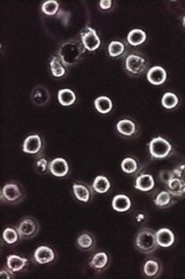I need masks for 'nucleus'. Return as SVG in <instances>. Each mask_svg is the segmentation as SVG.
Returning a JSON list of instances; mask_svg holds the SVG:
<instances>
[{"instance_id":"1a4fd4ad","label":"nucleus","mask_w":185,"mask_h":279,"mask_svg":"<svg viewBox=\"0 0 185 279\" xmlns=\"http://www.w3.org/2000/svg\"><path fill=\"white\" fill-rule=\"evenodd\" d=\"M56 258L55 251L49 246H40L34 250L32 260L38 264H49L52 263Z\"/></svg>"},{"instance_id":"bb28decb","label":"nucleus","mask_w":185,"mask_h":279,"mask_svg":"<svg viewBox=\"0 0 185 279\" xmlns=\"http://www.w3.org/2000/svg\"><path fill=\"white\" fill-rule=\"evenodd\" d=\"M121 170L125 174L135 175L139 171V165L133 157H127L121 162Z\"/></svg>"},{"instance_id":"f03ea898","label":"nucleus","mask_w":185,"mask_h":279,"mask_svg":"<svg viewBox=\"0 0 185 279\" xmlns=\"http://www.w3.org/2000/svg\"><path fill=\"white\" fill-rule=\"evenodd\" d=\"M148 58L141 52L138 51L130 53L124 59V69L130 76H141L148 70Z\"/></svg>"},{"instance_id":"c9c22d12","label":"nucleus","mask_w":185,"mask_h":279,"mask_svg":"<svg viewBox=\"0 0 185 279\" xmlns=\"http://www.w3.org/2000/svg\"><path fill=\"white\" fill-rule=\"evenodd\" d=\"M0 277L7 278V279L14 278V273L12 272L11 270H9L8 268H5V269H2L1 272H0Z\"/></svg>"},{"instance_id":"f8f14e48","label":"nucleus","mask_w":185,"mask_h":279,"mask_svg":"<svg viewBox=\"0 0 185 279\" xmlns=\"http://www.w3.org/2000/svg\"><path fill=\"white\" fill-rule=\"evenodd\" d=\"M168 191L171 196L183 197L185 196V180L178 175L170 174V178L166 181Z\"/></svg>"},{"instance_id":"c85d7f7f","label":"nucleus","mask_w":185,"mask_h":279,"mask_svg":"<svg viewBox=\"0 0 185 279\" xmlns=\"http://www.w3.org/2000/svg\"><path fill=\"white\" fill-rule=\"evenodd\" d=\"M171 197H172L171 193L168 190L160 191L159 195L157 196V198L154 199V204L159 209L169 208V206L172 203V198Z\"/></svg>"},{"instance_id":"aec40b11","label":"nucleus","mask_w":185,"mask_h":279,"mask_svg":"<svg viewBox=\"0 0 185 279\" xmlns=\"http://www.w3.org/2000/svg\"><path fill=\"white\" fill-rule=\"evenodd\" d=\"M27 264H28V260L26 258L17 256V254H10V256L7 258V268L13 273L23 271L26 268Z\"/></svg>"},{"instance_id":"4be33fe9","label":"nucleus","mask_w":185,"mask_h":279,"mask_svg":"<svg viewBox=\"0 0 185 279\" xmlns=\"http://www.w3.org/2000/svg\"><path fill=\"white\" fill-rule=\"evenodd\" d=\"M76 245L82 251H90L95 246L93 235L89 232H82L76 240Z\"/></svg>"},{"instance_id":"393cba45","label":"nucleus","mask_w":185,"mask_h":279,"mask_svg":"<svg viewBox=\"0 0 185 279\" xmlns=\"http://www.w3.org/2000/svg\"><path fill=\"white\" fill-rule=\"evenodd\" d=\"M94 107L100 114H108L112 110V101L106 96H100L94 100Z\"/></svg>"},{"instance_id":"cd10ccee","label":"nucleus","mask_w":185,"mask_h":279,"mask_svg":"<svg viewBox=\"0 0 185 279\" xmlns=\"http://www.w3.org/2000/svg\"><path fill=\"white\" fill-rule=\"evenodd\" d=\"M144 274L147 277H155L159 274L160 272V264L157 260H148L144 264Z\"/></svg>"},{"instance_id":"b1692460","label":"nucleus","mask_w":185,"mask_h":279,"mask_svg":"<svg viewBox=\"0 0 185 279\" xmlns=\"http://www.w3.org/2000/svg\"><path fill=\"white\" fill-rule=\"evenodd\" d=\"M58 101L62 106H71L76 102V94L70 88H62L58 92Z\"/></svg>"},{"instance_id":"e433bc0d","label":"nucleus","mask_w":185,"mask_h":279,"mask_svg":"<svg viewBox=\"0 0 185 279\" xmlns=\"http://www.w3.org/2000/svg\"><path fill=\"white\" fill-rule=\"evenodd\" d=\"M182 23H183V26L185 27V15L183 16V20H182Z\"/></svg>"},{"instance_id":"72a5a7b5","label":"nucleus","mask_w":185,"mask_h":279,"mask_svg":"<svg viewBox=\"0 0 185 279\" xmlns=\"http://www.w3.org/2000/svg\"><path fill=\"white\" fill-rule=\"evenodd\" d=\"M50 161L45 157H38L34 162V170L39 174H46L50 171Z\"/></svg>"},{"instance_id":"dca6fc26","label":"nucleus","mask_w":185,"mask_h":279,"mask_svg":"<svg viewBox=\"0 0 185 279\" xmlns=\"http://www.w3.org/2000/svg\"><path fill=\"white\" fill-rule=\"evenodd\" d=\"M157 241L159 246L163 248H168L175 244L176 236L171 230L163 228L157 231Z\"/></svg>"},{"instance_id":"4468645a","label":"nucleus","mask_w":185,"mask_h":279,"mask_svg":"<svg viewBox=\"0 0 185 279\" xmlns=\"http://www.w3.org/2000/svg\"><path fill=\"white\" fill-rule=\"evenodd\" d=\"M116 130L123 138H134L137 133V126L133 120L121 119L117 123Z\"/></svg>"},{"instance_id":"6e6552de","label":"nucleus","mask_w":185,"mask_h":279,"mask_svg":"<svg viewBox=\"0 0 185 279\" xmlns=\"http://www.w3.org/2000/svg\"><path fill=\"white\" fill-rule=\"evenodd\" d=\"M43 147V142L39 135H31L25 139L23 143L22 150L25 154L29 155H39Z\"/></svg>"},{"instance_id":"0eeeda50","label":"nucleus","mask_w":185,"mask_h":279,"mask_svg":"<svg viewBox=\"0 0 185 279\" xmlns=\"http://www.w3.org/2000/svg\"><path fill=\"white\" fill-rule=\"evenodd\" d=\"M0 199L2 202L8 204H17L22 201L23 191L16 183H8L2 187L1 192H0Z\"/></svg>"},{"instance_id":"9b49d317","label":"nucleus","mask_w":185,"mask_h":279,"mask_svg":"<svg viewBox=\"0 0 185 279\" xmlns=\"http://www.w3.org/2000/svg\"><path fill=\"white\" fill-rule=\"evenodd\" d=\"M147 80L154 86H159L167 80V71L159 66H154L147 72Z\"/></svg>"},{"instance_id":"2eb2a0df","label":"nucleus","mask_w":185,"mask_h":279,"mask_svg":"<svg viewBox=\"0 0 185 279\" xmlns=\"http://www.w3.org/2000/svg\"><path fill=\"white\" fill-rule=\"evenodd\" d=\"M72 188H73L74 197L79 200V202L87 203L90 201V199L92 198L91 187H89L86 184L82 183H74Z\"/></svg>"},{"instance_id":"412c9836","label":"nucleus","mask_w":185,"mask_h":279,"mask_svg":"<svg viewBox=\"0 0 185 279\" xmlns=\"http://www.w3.org/2000/svg\"><path fill=\"white\" fill-rule=\"evenodd\" d=\"M111 206L116 211L124 213V211H128L131 209V206H132V201H131V199L128 196L117 195L112 199Z\"/></svg>"},{"instance_id":"6ab92c4d","label":"nucleus","mask_w":185,"mask_h":279,"mask_svg":"<svg viewBox=\"0 0 185 279\" xmlns=\"http://www.w3.org/2000/svg\"><path fill=\"white\" fill-rule=\"evenodd\" d=\"M50 69L53 76L55 77H63L67 73V67L63 65L57 54H53L50 59Z\"/></svg>"},{"instance_id":"7ed1b4c3","label":"nucleus","mask_w":185,"mask_h":279,"mask_svg":"<svg viewBox=\"0 0 185 279\" xmlns=\"http://www.w3.org/2000/svg\"><path fill=\"white\" fill-rule=\"evenodd\" d=\"M158 246L157 232L153 231L152 229L142 228L137 232L135 238V247L137 250L145 254H151L155 251Z\"/></svg>"},{"instance_id":"c756f323","label":"nucleus","mask_w":185,"mask_h":279,"mask_svg":"<svg viewBox=\"0 0 185 279\" xmlns=\"http://www.w3.org/2000/svg\"><path fill=\"white\" fill-rule=\"evenodd\" d=\"M125 51H127V47L121 41H111L108 44V55L112 58L121 57Z\"/></svg>"},{"instance_id":"f3484780","label":"nucleus","mask_w":185,"mask_h":279,"mask_svg":"<svg viewBox=\"0 0 185 279\" xmlns=\"http://www.w3.org/2000/svg\"><path fill=\"white\" fill-rule=\"evenodd\" d=\"M155 186L154 178L151 174H140L135 180L134 188L139 191H151Z\"/></svg>"},{"instance_id":"2f4dec72","label":"nucleus","mask_w":185,"mask_h":279,"mask_svg":"<svg viewBox=\"0 0 185 279\" xmlns=\"http://www.w3.org/2000/svg\"><path fill=\"white\" fill-rule=\"evenodd\" d=\"M59 8H60V5H59V2L56 1V0H47V1L42 3L41 11L46 15L53 16L58 14Z\"/></svg>"},{"instance_id":"ddd939ff","label":"nucleus","mask_w":185,"mask_h":279,"mask_svg":"<svg viewBox=\"0 0 185 279\" xmlns=\"http://www.w3.org/2000/svg\"><path fill=\"white\" fill-rule=\"evenodd\" d=\"M31 102L37 106H44L49 103L51 99L50 92L42 85L35 86L31 93Z\"/></svg>"},{"instance_id":"a211bd4d","label":"nucleus","mask_w":185,"mask_h":279,"mask_svg":"<svg viewBox=\"0 0 185 279\" xmlns=\"http://www.w3.org/2000/svg\"><path fill=\"white\" fill-rule=\"evenodd\" d=\"M108 262H109L108 254L104 251H100L95 253L91 258L89 265H90V268L93 269L94 271L102 272L103 270L106 269V266L108 265Z\"/></svg>"},{"instance_id":"423d86ee","label":"nucleus","mask_w":185,"mask_h":279,"mask_svg":"<svg viewBox=\"0 0 185 279\" xmlns=\"http://www.w3.org/2000/svg\"><path fill=\"white\" fill-rule=\"evenodd\" d=\"M21 240H29L34 238L40 231L39 222L32 217H26L16 227Z\"/></svg>"},{"instance_id":"5701e85b","label":"nucleus","mask_w":185,"mask_h":279,"mask_svg":"<svg viewBox=\"0 0 185 279\" xmlns=\"http://www.w3.org/2000/svg\"><path fill=\"white\" fill-rule=\"evenodd\" d=\"M147 40V34L142 29L135 28L131 30L127 37V42L132 46H138L144 44Z\"/></svg>"},{"instance_id":"20e7f679","label":"nucleus","mask_w":185,"mask_h":279,"mask_svg":"<svg viewBox=\"0 0 185 279\" xmlns=\"http://www.w3.org/2000/svg\"><path fill=\"white\" fill-rule=\"evenodd\" d=\"M171 151L170 142L162 137L153 138L149 143V153L153 159H165L171 155Z\"/></svg>"},{"instance_id":"473e14b6","label":"nucleus","mask_w":185,"mask_h":279,"mask_svg":"<svg viewBox=\"0 0 185 279\" xmlns=\"http://www.w3.org/2000/svg\"><path fill=\"white\" fill-rule=\"evenodd\" d=\"M162 105L167 108V110H172L178 106L179 105V98L178 96L174 93H165L160 100Z\"/></svg>"},{"instance_id":"f704fd0d","label":"nucleus","mask_w":185,"mask_h":279,"mask_svg":"<svg viewBox=\"0 0 185 279\" xmlns=\"http://www.w3.org/2000/svg\"><path fill=\"white\" fill-rule=\"evenodd\" d=\"M99 7L101 10H109L112 7V1L111 0H101L99 3Z\"/></svg>"},{"instance_id":"39448f33","label":"nucleus","mask_w":185,"mask_h":279,"mask_svg":"<svg viewBox=\"0 0 185 279\" xmlns=\"http://www.w3.org/2000/svg\"><path fill=\"white\" fill-rule=\"evenodd\" d=\"M79 40L81 41V43L85 46L86 50L89 52L97 51L98 48H100L101 43H102L100 35L95 32V29L88 25H86L80 30Z\"/></svg>"},{"instance_id":"7c9ffc66","label":"nucleus","mask_w":185,"mask_h":279,"mask_svg":"<svg viewBox=\"0 0 185 279\" xmlns=\"http://www.w3.org/2000/svg\"><path fill=\"white\" fill-rule=\"evenodd\" d=\"M2 240L7 245H14L21 240L20 234L14 228H5L2 232Z\"/></svg>"},{"instance_id":"9d476101","label":"nucleus","mask_w":185,"mask_h":279,"mask_svg":"<svg viewBox=\"0 0 185 279\" xmlns=\"http://www.w3.org/2000/svg\"><path fill=\"white\" fill-rule=\"evenodd\" d=\"M70 171V167L68 161L58 157V158L53 159L50 163V172L52 175L56 177H64L67 176Z\"/></svg>"},{"instance_id":"a878e982","label":"nucleus","mask_w":185,"mask_h":279,"mask_svg":"<svg viewBox=\"0 0 185 279\" xmlns=\"http://www.w3.org/2000/svg\"><path fill=\"white\" fill-rule=\"evenodd\" d=\"M110 181L104 175H99L94 178L92 183V189L97 193H106L110 190Z\"/></svg>"},{"instance_id":"f257e3e1","label":"nucleus","mask_w":185,"mask_h":279,"mask_svg":"<svg viewBox=\"0 0 185 279\" xmlns=\"http://www.w3.org/2000/svg\"><path fill=\"white\" fill-rule=\"evenodd\" d=\"M86 48L79 39H70L61 43L57 52V55L61 59L63 65L69 68L79 64L85 55Z\"/></svg>"}]
</instances>
